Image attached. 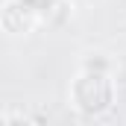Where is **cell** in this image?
Masks as SVG:
<instances>
[{"label": "cell", "instance_id": "obj_1", "mask_svg": "<svg viewBox=\"0 0 126 126\" xmlns=\"http://www.w3.org/2000/svg\"><path fill=\"white\" fill-rule=\"evenodd\" d=\"M114 70H103V67H88L82 64L76 70V76L67 85V103L76 114L82 117H103L114 109Z\"/></svg>", "mask_w": 126, "mask_h": 126}, {"label": "cell", "instance_id": "obj_2", "mask_svg": "<svg viewBox=\"0 0 126 126\" xmlns=\"http://www.w3.org/2000/svg\"><path fill=\"white\" fill-rule=\"evenodd\" d=\"M41 27L38 24V15L27 0H3L0 3V30L6 35H30Z\"/></svg>", "mask_w": 126, "mask_h": 126}]
</instances>
